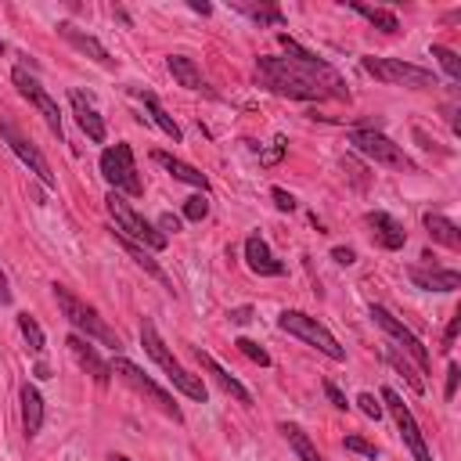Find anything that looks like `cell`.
I'll return each mask as SVG.
<instances>
[{
	"label": "cell",
	"instance_id": "1",
	"mask_svg": "<svg viewBox=\"0 0 461 461\" xmlns=\"http://www.w3.org/2000/svg\"><path fill=\"white\" fill-rule=\"evenodd\" d=\"M277 43L288 50L285 58L277 54H263L256 58V83L277 97H292V101H349V86L339 76V68H331L324 58H317L313 50H306L303 43H295L292 36H277Z\"/></svg>",
	"mask_w": 461,
	"mask_h": 461
},
{
	"label": "cell",
	"instance_id": "2",
	"mask_svg": "<svg viewBox=\"0 0 461 461\" xmlns=\"http://www.w3.org/2000/svg\"><path fill=\"white\" fill-rule=\"evenodd\" d=\"M54 288V299H58V310H61V317L76 328V335H83V339H97L101 346H108V349H122V335L90 306V303H83L68 285H50Z\"/></svg>",
	"mask_w": 461,
	"mask_h": 461
},
{
	"label": "cell",
	"instance_id": "3",
	"mask_svg": "<svg viewBox=\"0 0 461 461\" xmlns=\"http://www.w3.org/2000/svg\"><path fill=\"white\" fill-rule=\"evenodd\" d=\"M140 346H144V353H148V357H151V360L162 367V375H166V378H169V382H173V385H176V389H180L187 400L205 403V382H202L198 375H191V371H187V367H184V364H180V360L169 353V346L162 342L158 328H155L148 317L140 321Z\"/></svg>",
	"mask_w": 461,
	"mask_h": 461
},
{
	"label": "cell",
	"instance_id": "4",
	"mask_svg": "<svg viewBox=\"0 0 461 461\" xmlns=\"http://www.w3.org/2000/svg\"><path fill=\"white\" fill-rule=\"evenodd\" d=\"M360 68H364L367 76H375L378 83H389V86H407V90H429V86H439V79H436L432 68L411 65V61H403V58L364 54V58H360Z\"/></svg>",
	"mask_w": 461,
	"mask_h": 461
},
{
	"label": "cell",
	"instance_id": "5",
	"mask_svg": "<svg viewBox=\"0 0 461 461\" xmlns=\"http://www.w3.org/2000/svg\"><path fill=\"white\" fill-rule=\"evenodd\" d=\"M104 209H108V216H112V227L115 230H122L126 238H133L137 245H144L148 252H162L166 249V234L155 227V223H148L130 202H126V194H119V191H108V198H104Z\"/></svg>",
	"mask_w": 461,
	"mask_h": 461
},
{
	"label": "cell",
	"instance_id": "6",
	"mask_svg": "<svg viewBox=\"0 0 461 461\" xmlns=\"http://www.w3.org/2000/svg\"><path fill=\"white\" fill-rule=\"evenodd\" d=\"M277 328L288 331V335H295V339H303L306 346H313L317 353H324V357L335 360V364L346 360V346H339V339H335L317 317H310V313H303V310H285V313L277 317Z\"/></svg>",
	"mask_w": 461,
	"mask_h": 461
},
{
	"label": "cell",
	"instance_id": "7",
	"mask_svg": "<svg viewBox=\"0 0 461 461\" xmlns=\"http://www.w3.org/2000/svg\"><path fill=\"white\" fill-rule=\"evenodd\" d=\"M346 144H353L360 155H367L371 162L385 166V169H400V173H414V162L403 155L400 144H393L385 133H378L375 126H353L346 133Z\"/></svg>",
	"mask_w": 461,
	"mask_h": 461
},
{
	"label": "cell",
	"instance_id": "8",
	"mask_svg": "<svg viewBox=\"0 0 461 461\" xmlns=\"http://www.w3.org/2000/svg\"><path fill=\"white\" fill-rule=\"evenodd\" d=\"M101 176L108 180L112 191L119 194H144V184L137 176V162H133V148L126 140H115L112 148L101 151Z\"/></svg>",
	"mask_w": 461,
	"mask_h": 461
},
{
	"label": "cell",
	"instance_id": "9",
	"mask_svg": "<svg viewBox=\"0 0 461 461\" xmlns=\"http://www.w3.org/2000/svg\"><path fill=\"white\" fill-rule=\"evenodd\" d=\"M371 317H375V324L393 339V346L400 349V353H407V360L418 367V375H429V367H432V357H429V349H425V342L403 324V321H396L382 303H371Z\"/></svg>",
	"mask_w": 461,
	"mask_h": 461
},
{
	"label": "cell",
	"instance_id": "10",
	"mask_svg": "<svg viewBox=\"0 0 461 461\" xmlns=\"http://www.w3.org/2000/svg\"><path fill=\"white\" fill-rule=\"evenodd\" d=\"M108 367H112V375H119V378H122L130 389H137L140 396H148V400H151V403H155V407H158L166 418H173V421H184V411H180V403H176V400H173V396H169V393H166L158 382H151V378L144 375V367H137V364H133V360H126V357H115Z\"/></svg>",
	"mask_w": 461,
	"mask_h": 461
},
{
	"label": "cell",
	"instance_id": "11",
	"mask_svg": "<svg viewBox=\"0 0 461 461\" xmlns=\"http://www.w3.org/2000/svg\"><path fill=\"white\" fill-rule=\"evenodd\" d=\"M378 400H382V403H385V411L393 414V421H396V432H400L403 447L414 454V461H432V454H429V443H425V436H421V429H418V421H414L411 407L403 403V396H400L393 385H382Z\"/></svg>",
	"mask_w": 461,
	"mask_h": 461
},
{
	"label": "cell",
	"instance_id": "12",
	"mask_svg": "<svg viewBox=\"0 0 461 461\" xmlns=\"http://www.w3.org/2000/svg\"><path fill=\"white\" fill-rule=\"evenodd\" d=\"M11 83L18 86V94L43 115V122L50 126V133L58 137V140H65V130H61V108H58V101L40 86V79L36 76H29L25 68H11Z\"/></svg>",
	"mask_w": 461,
	"mask_h": 461
},
{
	"label": "cell",
	"instance_id": "13",
	"mask_svg": "<svg viewBox=\"0 0 461 461\" xmlns=\"http://www.w3.org/2000/svg\"><path fill=\"white\" fill-rule=\"evenodd\" d=\"M0 137H4V144L29 166V173H36L40 176V184L43 187H54L58 180H54V173H50V162L43 158V151L25 137V133H18V126L14 122H7V119H0Z\"/></svg>",
	"mask_w": 461,
	"mask_h": 461
},
{
	"label": "cell",
	"instance_id": "14",
	"mask_svg": "<svg viewBox=\"0 0 461 461\" xmlns=\"http://www.w3.org/2000/svg\"><path fill=\"white\" fill-rule=\"evenodd\" d=\"M65 346H68V353L76 357V364H79V367H83V371H86L101 389L112 382V367H108V360H101V357H97V349L90 346V339H83V335H68V339H65Z\"/></svg>",
	"mask_w": 461,
	"mask_h": 461
},
{
	"label": "cell",
	"instance_id": "15",
	"mask_svg": "<svg viewBox=\"0 0 461 461\" xmlns=\"http://www.w3.org/2000/svg\"><path fill=\"white\" fill-rule=\"evenodd\" d=\"M367 227H371V238H375L385 252H396V249L407 245L403 223H400L393 212H385V209H371V212H367Z\"/></svg>",
	"mask_w": 461,
	"mask_h": 461
},
{
	"label": "cell",
	"instance_id": "16",
	"mask_svg": "<svg viewBox=\"0 0 461 461\" xmlns=\"http://www.w3.org/2000/svg\"><path fill=\"white\" fill-rule=\"evenodd\" d=\"M245 263H249V270L259 274V277H281V274H285V263L270 252V245H267L263 234H249V238H245Z\"/></svg>",
	"mask_w": 461,
	"mask_h": 461
},
{
	"label": "cell",
	"instance_id": "17",
	"mask_svg": "<svg viewBox=\"0 0 461 461\" xmlns=\"http://www.w3.org/2000/svg\"><path fill=\"white\" fill-rule=\"evenodd\" d=\"M68 101H72V115H76L79 130L86 133V140H94V144H104L108 130H104V119L97 115L94 101H90V97H86L83 90H68Z\"/></svg>",
	"mask_w": 461,
	"mask_h": 461
},
{
	"label": "cell",
	"instance_id": "18",
	"mask_svg": "<svg viewBox=\"0 0 461 461\" xmlns=\"http://www.w3.org/2000/svg\"><path fill=\"white\" fill-rule=\"evenodd\" d=\"M58 32H61V40H68L79 54H86V58H94L97 65H104V68H112L115 65V58L108 54V47L97 40V36H90V32H83L79 25H72V22H58Z\"/></svg>",
	"mask_w": 461,
	"mask_h": 461
},
{
	"label": "cell",
	"instance_id": "19",
	"mask_svg": "<svg viewBox=\"0 0 461 461\" xmlns=\"http://www.w3.org/2000/svg\"><path fill=\"white\" fill-rule=\"evenodd\" d=\"M407 277L421 292H457L461 288V274L447 270V267H407Z\"/></svg>",
	"mask_w": 461,
	"mask_h": 461
},
{
	"label": "cell",
	"instance_id": "20",
	"mask_svg": "<svg viewBox=\"0 0 461 461\" xmlns=\"http://www.w3.org/2000/svg\"><path fill=\"white\" fill-rule=\"evenodd\" d=\"M112 238H115V241L126 249V256H130L137 267H144V274H148V277H155V281H158L166 292H173V281H169V274L158 267V259H151V252H148L144 245H137L133 238H126V234H122V230H115V227H112Z\"/></svg>",
	"mask_w": 461,
	"mask_h": 461
},
{
	"label": "cell",
	"instance_id": "21",
	"mask_svg": "<svg viewBox=\"0 0 461 461\" xmlns=\"http://www.w3.org/2000/svg\"><path fill=\"white\" fill-rule=\"evenodd\" d=\"M151 158L166 169V173H173V180H180V184H191V187H198L202 194L209 191V176L202 173V169H194V166H187L184 158H176V155H169V151H151Z\"/></svg>",
	"mask_w": 461,
	"mask_h": 461
},
{
	"label": "cell",
	"instance_id": "22",
	"mask_svg": "<svg viewBox=\"0 0 461 461\" xmlns=\"http://www.w3.org/2000/svg\"><path fill=\"white\" fill-rule=\"evenodd\" d=\"M194 357H198L202 371H209V375H212V382H216V385H220L227 396H234L238 403H252V393H249V389H245V385H241V382H238V378H234L227 367H220V364H216L209 353H202V349H194Z\"/></svg>",
	"mask_w": 461,
	"mask_h": 461
},
{
	"label": "cell",
	"instance_id": "23",
	"mask_svg": "<svg viewBox=\"0 0 461 461\" xmlns=\"http://www.w3.org/2000/svg\"><path fill=\"white\" fill-rule=\"evenodd\" d=\"M18 400H22V429H25V436L32 439V436L43 429V396H40V389H36L32 382H25V385L18 389Z\"/></svg>",
	"mask_w": 461,
	"mask_h": 461
},
{
	"label": "cell",
	"instance_id": "24",
	"mask_svg": "<svg viewBox=\"0 0 461 461\" xmlns=\"http://www.w3.org/2000/svg\"><path fill=\"white\" fill-rule=\"evenodd\" d=\"M421 223H425V230H429L432 241H439V245L450 249V252H461V230H457L454 220H447V216H439V212H425Z\"/></svg>",
	"mask_w": 461,
	"mask_h": 461
},
{
	"label": "cell",
	"instance_id": "25",
	"mask_svg": "<svg viewBox=\"0 0 461 461\" xmlns=\"http://www.w3.org/2000/svg\"><path fill=\"white\" fill-rule=\"evenodd\" d=\"M166 68H169V76H173L180 86H187V90H209L205 79H202V68H198L187 54H169V58H166Z\"/></svg>",
	"mask_w": 461,
	"mask_h": 461
},
{
	"label": "cell",
	"instance_id": "26",
	"mask_svg": "<svg viewBox=\"0 0 461 461\" xmlns=\"http://www.w3.org/2000/svg\"><path fill=\"white\" fill-rule=\"evenodd\" d=\"M137 97L144 101V108H148V115H151V122H155V126H158L173 144H180V140H184V133H180V126L173 122V115L162 108V101H158L151 90H137Z\"/></svg>",
	"mask_w": 461,
	"mask_h": 461
},
{
	"label": "cell",
	"instance_id": "27",
	"mask_svg": "<svg viewBox=\"0 0 461 461\" xmlns=\"http://www.w3.org/2000/svg\"><path fill=\"white\" fill-rule=\"evenodd\" d=\"M346 7L353 11V14H360V18H367L375 29H382L385 36H393V32H400V18L393 14V11H385V7H371V4H360V0H346Z\"/></svg>",
	"mask_w": 461,
	"mask_h": 461
},
{
	"label": "cell",
	"instance_id": "28",
	"mask_svg": "<svg viewBox=\"0 0 461 461\" xmlns=\"http://www.w3.org/2000/svg\"><path fill=\"white\" fill-rule=\"evenodd\" d=\"M277 429H281V436L288 439V447H292V454H295L299 461H324V457H321V450L313 447V439H310V436H306L299 425H292V421H281Z\"/></svg>",
	"mask_w": 461,
	"mask_h": 461
},
{
	"label": "cell",
	"instance_id": "29",
	"mask_svg": "<svg viewBox=\"0 0 461 461\" xmlns=\"http://www.w3.org/2000/svg\"><path fill=\"white\" fill-rule=\"evenodd\" d=\"M234 11H241L245 18H252L256 25H285V11L277 4H249V0H234Z\"/></svg>",
	"mask_w": 461,
	"mask_h": 461
},
{
	"label": "cell",
	"instance_id": "30",
	"mask_svg": "<svg viewBox=\"0 0 461 461\" xmlns=\"http://www.w3.org/2000/svg\"><path fill=\"white\" fill-rule=\"evenodd\" d=\"M385 360H389V364H393V367L403 375V382H407V389H411L414 396H421V393H425V382H421L418 367H414V364H411V360H407V357H403L396 346H389V349H385Z\"/></svg>",
	"mask_w": 461,
	"mask_h": 461
},
{
	"label": "cell",
	"instance_id": "31",
	"mask_svg": "<svg viewBox=\"0 0 461 461\" xmlns=\"http://www.w3.org/2000/svg\"><path fill=\"white\" fill-rule=\"evenodd\" d=\"M18 331H22V339L29 342V349H32L36 357H43V349H47V339H43V328L36 324V317H29V313H18Z\"/></svg>",
	"mask_w": 461,
	"mask_h": 461
},
{
	"label": "cell",
	"instance_id": "32",
	"mask_svg": "<svg viewBox=\"0 0 461 461\" xmlns=\"http://www.w3.org/2000/svg\"><path fill=\"white\" fill-rule=\"evenodd\" d=\"M429 54L439 61V68L447 72V79H450V83H461V58H457L450 47H443V43H432V47H429Z\"/></svg>",
	"mask_w": 461,
	"mask_h": 461
},
{
	"label": "cell",
	"instance_id": "33",
	"mask_svg": "<svg viewBox=\"0 0 461 461\" xmlns=\"http://www.w3.org/2000/svg\"><path fill=\"white\" fill-rule=\"evenodd\" d=\"M234 346H238V349H241V353H245L249 360H256L259 367H270V353H267V349H263L259 342H252V339H238Z\"/></svg>",
	"mask_w": 461,
	"mask_h": 461
},
{
	"label": "cell",
	"instance_id": "34",
	"mask_svg": "<svg viewBox=\"0 0 461 461\" xmlns=\"http://www.w3.org/2000/svg\"><path fill=\"white\" fill-rule=\"evenodd\" d=\"M209 216V202H205V194H191L187 202H184V220H205Z\"/></svg>",
	"mask_w": 461,
	"mask_h": 461
},
{
	"label": "cell",
	"instance_id": "35",
	"mask_svg": "<svg viewBox=\"0 0 461 461\" xmlns=\"http://www.w3.org/2000/svg\"><path fill=\"white\" fill-rule=\"evenodd\" d=\"M342 447H346L349 454H360V457H371V461L378 457V447H375V443H367L364 436H346V439H342Z\"/></svg>",
	"mask_w": 461,
	"mask_h": 461
},
{
	"label": "cell",
	"instance_id": "36",
	"mask_svg": "<svg viewBox=\"0 0 461 461\" xmlns=\"http://www.w3.org/2000/svg\"><path fill=\"white\" fill-rule=\"evenodd\" d=\"M357 407L364 411V418H371V421H378L382 418V403L375 400V393H360L357 396Z\"/></svg>",
	"mask_w": 461,
	"mask_h": 461
},
{
	"label": "cell",
	"instance_id": "37",
	"mask_svg": "<svg viewBox=\"0 0 461 461\" xmlns=\"http://www.w3.org/2000/svg\"><path fill=\"white\" fill-rule=\"evenodd\" d=\"M285 148H288V144H285V137H274V148H270V151H263V155H259V162H263V166H277V162H281V155H285Z\"/></svg>",
	"mask_w": 461,
	"mask_h": 461
},
{
	"label": "cell",
	"instance_id": "38",
	"mask_svg": "<svg viewBox=\"0 0 461 461\" xmlns=\"http://www.w3.org/2000/svg\"><path fill=\"white\" fill-rule=\"evenodd\" d=\"M457 331H461V313H454V317H450V324H447V331H443V346H439L443 353H450V349H454Z\"/></svg>",
	"mask_w": 461,
	"mask_h": 461
},
{
	"label": "cell",
	"instance_id": "39",
	"mask_svg": "<svg viewBox=\"0 0 461 461\" xmlns=\"http://www.w3.org/2000/svg\"><path fill=\"white\" fill-rule=\"evenodd\" d=\"M270 198H274V205H277L281 212H292V209H295V198H292L285 187H270Z\"/></svg>",
	"mask_w": 461,
	"mask_h": 461
},
{
	"label": "cell",
	"instance_id": "40",
	"mask_svg": "<svg viewBox=\"0 0 461 461\" xmlns=\"http://www.w3.org/2000/svg\"><path fill=\"white\" fill-rule=\"evenodd\" d=\"M324 396H328V400H331V403H335L339 411H349V400L342 396V389H339L335 382H324Z\"/></svg>",
	"mask_w": 461,
	"mask_h": 461
},
{
	"label": "cell",
	"instance_id": "41",
	"mask_svg": "<svg viewBox=\"0 0 461 461\" xmlns=\"http://www.w3.org/2000/svg\"><path fill=\"white\" fill-rule=\"evenodd\" d=\"M457 378H461V367L450 364V367H447V385H443V396H447V400H454V393H457Z\"/></svg>",
	"mask_w": 461,
	"mask_h": 461
},
{
	"label": "cell",
	"instance_id": "42",
	"mask_svg": "<svg viewBox=\"0 0 461 461\" xmlns=\"http://www.w3.org/2000/svg\"><path fill=\"white\" fill-rule=\"evenodd\" d=\"M158 230H162L166 238H169V234H176V230H180V216H173V212H162V216H158Z\"/></svg>",
	"mask_w": 461,
	"mask_h": 461
},
{
	"label": "cell",
	"instance_id": "43",
	"mask_svg": "<svg viewBox=\"0 0 461 461\" xmlns=\"http://www.w3.org/2000/svg\"><path fill=\"white\" fill-rule=\"evenodd\" d=\"M331 259H335L339 267H349V263H357V252L346 249V245H335V249H331Z\"/></svg>",
	"mask_w": 461,
	"mask_h": 461
},
{
	"label": "cell",
	"instance_id": "44",
	"mask_svg": "<svg viewBox=\"0 0 461 461\" xmlns=\"http://www.w3.org/2000/svg\"><path fill=\"white\" fill-rule=\"evenodd\" d=\"M227 317H230L234 324H249V321H252V306H238V310H230Z\"/></svg>",
	"mask_w": 461,
	"mask_h": 461
},
{
	"label": "cell",
	"instance_id": "45",
	"mask_svg": "<svg viewBox=\"0 0 461 461\" xmlns=\"http://www.w3.org/2000/svg\"><path fill=\"white\" fill-rule=\"evenodd\" d=\"M11 303V288H7V274L0 270V306H7Z\"/></svg>",
	"mask_w": 461,
	"mask_h": 461
},
{
	"label": "cell",
	"instance_id": "46",
	"mask_svg": "<svg viewBox=\"0 0 461 461\" xmlns=\"http://www.w3.org/2000/svg\"><path fill=\"white\" fill-rule=\"evenodd\" d=\"M187 7H191V11H198V14H209V11H212V7H209V4H202V0H187Z\"/></svg>",
	"mask_w": 461,
	"mask_h": 461
},
{
	"label": "cell",
	"instance_id": "47",
	"mask_svg": "<svg viewBox=\"0 0 461 461\" xmlns=\"http://www.w3.org/2000/svg\"><path fill=\"white\" fill-rule=\"evenodd\" d=\"M108 461H130V457H126V454H112Z\"/></svg>",
	"mask_w": 461,
	"mask_h": 461
},
{
	"label": "cell",
	"instance_id": "48",
	"mask_svg": "<svg viewBox=\"0 0 461 461\" xmlns=\"http://www.w3.org/2000/svg\"><path fill=\"white\" fill-rule=\"evenodd\" d=\"M0 54H4V40H0Z\"/></svg>",
	"mask_w": 461,
	"mask_h": 461
}]
</instances>
